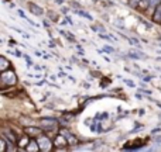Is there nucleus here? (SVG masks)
<instances>
[{"label": "nucleus", "instance_id": "1", "mask_svg": "<svg viewBox=\"0 0 161 152\" xmlns=\"http://www.w3.org/2000/svg\"><path fill=\"white\" fill-rule=\"evenodd\" d=\"M19 83V77H17V73L13 68L7 71H3L0 72V90H6V89L14 87V86Z\"/></svg>", "mask_w": 161, "mask_h": 152}, {"label": "nucleus", "instance_id": "2", "mask_svg": "<svg viewBox=\"0 0 161 152\" xmlns=\"http://www.w3.org/2000/svg\"><path fill=\"white\" fill-rule=\"evenodd\" d=\"M59 120L54 117H44L38 120V125L44 133H59Z\"/></svg>", "mask_w": 161, "mask_h": 152}, {"label": "nucleus", "instance_id": "3", "mask_svg": "<svg viewBox=\"0 0 161 152\" xmlns=\"http://www.w3.org/2000/svg\"><path fill=\"white\" fill-rule=\"evenodd\" d=\"M37 141H38L41 152H51L54 149V141L45 134H41L40 137H37Z\"/></svg>", "mask_w": 161, "mask_h": 152}, {"label": "nucleus", "instance_id": "4", "mask_svg": "<svg viewBox=\"0 0 161 152\" xmlns=\"http://www.w3.org/2000/svg\"><path fill=\"white\" fill-rule=\"evenodd\" d=\"M54 141V148H55L57 151H65V149H69V142H68V139L65 138V135H62L61 133L57 134L55 138L53 139Z\"/></svg>", "mask_w": 161, "mask_h": 152}, {"label": "nucleus", "instance_id": "5", "mask_svg": "<svg viewBox=\"0 0 161 152\" xmlns=\"http://www.w3.org/2000/svg\"><path fill=\"white\" fill-rule=\"evenodd\" d=\"M59 133L62 134V135H65V138L68 139V142H69V147H71V149L72 148H75V145H79V144H82V142L79 141V138L75 135V134H72L69 130H67V128H62V127H59Z\"/></svg>", "mask_w": 161, "mask_h": 152}, {"label": "nucleus", "instance_id": "6", "mask_svg": "<svg viewBox=\"0 0 161 152\" xmlns=\"http://www.w3.org/2000/svg\"><path fill=\"white\" fill-rule=\"evenodd\" d=\"M2 137H4L10 144L13 145H17V141H19V137L16 135L13 128H8V127H3L2 128Z\"/></svg>", "mask_w": 161, "mask_h": 152}, {"label": "nucleus", "instance_id": "7", "mask_svg": "<svg viewBox=\"0 0 161 152\" xmlns=\"http://www.w3.org/2000/svg\"><path fill=\"white\" fill-rule=\"evenodd\" d=\"M23 130H24L25 134H28V135L31 137V138H37V137H40L41 134H44V131H42V128L40 127H36V125H27V127H23Z\"/></svg>", "mask_w": 161, "mask_h": 152}, {"label": "nucleus", "instance_id": "8", "mask_svg": "<svg viewBox=\"0 0 161 152\" xmlns=\"http://www.w3.org/2000/svg\"><path fill=\"white\" fill-rule=\"evenodd\" d=\"M30 139H31V137L28 135V134H25V133L21 134V135L19 137V141H17V148H19V151H25Z\"/></svg>", "mask_w": 161, "mask_h": 152}, {"label": "nucleus", "instance_id": "9", "mask_svg": "<svg viewBox=\"0 0 161 152\" xmlns=\"http://www.w3.org/2000/svg\"><path fill=\"white\" fill-rule=\"evenodd\" d=\"M27 4H28V10H30V13L34 14V16H44V14H45L44 8L40 7L38 4H36V3L27 2Z\"/></svg>", "mask_w": 161, "mask_h": 152}, {"label": "nucleus", "instance_id": "10", "mask_svg": "<svg viewBox=\"0 0 161 152\" xmlns=\"http://www.w3.org/2000/svg\"><path fill=\"white\" fill-rule=\"evenodd\" d=\"M25 152H41L37 138H31V139H30V142H28L27 148H25Z\"/></svg>", "mask_w": 161, "mask_h": 152}, {"label": "nucleus", "instance_id": "11", "mask_svg": "<svg viewBox=\"0 0 161 152\" xmlns=\"http://www.w3.org/2000/svg\"><path fill=\"white\" fill-rule=\"evenodd\" d=\"M151 21H153L154 24H160L161 25V3L157 6L156 10H154L153 16H151Z\"/></svg>", "mask_w": 161, "mask_h": 152}, {"label": "nucleus", "instance_id": "12", "mask_svg": "<svg viewBox=\"0 0 161 152\" xmlns=\"http://www.w3.org/2000/svg\"><path fill=\"white\" fill-rule=\"evenodd\" d=\"M10 68H13L11 66V61H8L4 55H2L0 56V72L7 71V69H10Z\"/></svg>", "mask_w": 161, "mask_h": 152}, {"label": "nucleus", "instance_id": "13", "mask_svg": "<svg viewBox=\"0 0 161 152\" xmlns=\"http://www.w3.org/2000/svg\"><path fill=\"white\" fill-rule=\"evenodd\" d=\"M161 3V0H151V3H150V6H148V8H147V11H146V16H150V18H151V16H153V13H154V10L157 8V6H158Z\"/></svg>", "mask_w": 161, "mask_h": 152}, {"label": "nucleus", "instance_id": "14", "mask_svg": "<svg viewBox=\"0 0 161 152\" xmlns=\"http://www.w3.org/2000/svg\"><path fill=\"white\" fill-rule=\"evenodd\" d=\"M150 3H151V0H142V2L139 3V6H137L136 10H137V11H142V13L144 14L146 11H147L148 6H150Z\"/></svg>", "mask_w": 161, "mask_h": 152}, {"label": "nucleus", "instance_id": "15", "mask_svg": "<svg viewBox=\"0 0 161 152\" xmlns=\"http://www.w3.org/2000/svg\"><path fill=\"white\" fill-rule=\"evenodd\" d=\"M45 14H47V17L50 18L51 23H58V21H59V16H58V13H55V11L48 10Z\"/></svg>", "mask_w": 161, "mask_h": 152}, {"label": "nucleus", "instance_id": "16", "mask_svg": "<svg viewBox=\"0 0 161 152\" xmlns=\"http://www.w3.org/2000/svg\"><path fill=\"white\" fill-rule=\"evenodd\" d=\"M59 33L62 34V35L65 37L67 39H69V42H72V44H75L76 42V38H75V35L74 34H71L69 31H64V30H59Z\"/></svg>", "mask_w": 161, "mask_h": 152}, {"label": "nucleus", "instance_id": "17", "mask_svg": "<svg viewBox=\"0 0 161 152\" xmlns=\"http://www.w3.org/2000/svg\"><path fill=\"white\" fill-rule=\"evenodd\" d=\"M75 13L78 14V16L83 17V18L89 20V21H92V20H93V17H92V16H91V14H89V13H86L85 10H82V8H78V10H75Z\"/></svg>", "mask_w": 161, "mask_h": 152}, {"label": "nucleus", "instance_id": "18", "mask_svg": "<svg viewBox=\"0 0 161 152\" xmlns=\"http://www.w3.org/2000/svg\"><path fill=\"white\" fill-rule=\"evenodd\" d=\"M142 2V0H127V4L130 8H133V10H136L137 6H139V3Z\"/></svg>", "mask_w": 161, "mask_h": 152}, {"label": "nucleus", "instance_id": "19", "mask_svg": "<svg viewBox=\"0 0 161 152\" xmlns=\"http://www.w3.org/2000/svg\"><path fill=\"white\" fill-rule=\"evenodd\" d=\"M102 50H103V51H106V52H108V54H113V52H114L113 47H110V45H103V47H102Z\"/></svg>", "mask_w": 161, "mask_h": 152}, {"label": "nucleus", "instance_id": "20", "mask_svg": "<svg viewBox=\"0 0 161 152\" xmlns=\"http://www.w3.org/2000/svg\"><path fill=\"white\" fill-rule=\"evenodd\" d=\"M69 4L72 6V7L75 8V10H78V8H82V6H80L78 2H75V0H71V2H69Z\"/></svg>", "mask_w": 161, "mask_h": 152}, {"label": "nucleus", "instance_id": "21", "mask_svg": "<svg viewBox=\"0 0 161 152\" xmlns=\"http://www.w3.org/2000/svg\"><path fill=\"white\" fill-rule=\"evenodd\" d=\"M123 82H125L127 86H130V87H136L134 82H133V80H130V79H123Z\"/></svg>", "mask_w": 161, "mask_h": 152}, {"label": "nucleus", "instance_id": "22", "mask_svg": "<svg viewBox=\"0 0 161 152\" xmlns=\"http://www.w3.org/2000/svg\"><path fill=\"white\" fill-rule=\"evenodd\" d=\"M42 25H44L45 28H48V30H50V27H51V23L48 21L47 18H44V20H42Z\"/></svg>", "mask_w": 161, "mask_h": 152}, {"label": "nucleus", "instance_id": "23", "mask_svg": "<svg viewBox=\"0 0 161 152\" xmlns=\"http://www.w3.org/2000/svg\"><path fill=\"white\" fill-rule=\"evenodd\" d=\"M13 55H16L17 58H24V54H21L19 50H16V51H14V52H13Z\"/></svg>", "mask_w": 161, "mask_h": 152}, {"label": "nucleus", "instance_id": "24", "mask_svg": "<svg viewBox=\"0 0 161 152\" xmlns=\"http://www.w3.org/2000/svg\"><path fill=\"white\" fill-rule=\"evenodd\" d=\"M129 41H130V44H131V45H136V47H140V44H139V41H137V39L130 38V39H129Z\"/></svg>", "mask_w": 161, "mask_h": 152}, {"label": "nucleus", "instance_id": "25", "mask_svg": "<svg viewBox=\"0 0 161 152\" xmlns=\"http://www.w3.org/2000/svg\"><path fill=\"white\" fill-rule=\"evenodd\" d=\"M151 79H154V75H148V76H144V77H143V80H144V82H150Z\"/></svg>", "mask_w": 161, "mask_h": 152}, {"label": "nucleus", "instance_id": "26", "mask_svg": "<svg viewBox=\"0 0 161 152\" xmlns=\"http://www.w3.org/2000/svg\"><path fill=\"white\" fill-rule=\"evenodd\" d=\"M44 83H48V82H47L45 79H42V80H40V82H37V83H36V86H42Z\"/></svg>", "mask_w": 161, "mask_h": 152}, {"label": "nucleus", "instance_id": "27", "mask_svg": "<svg viewBox=\"0 0 161 152\" xmlns=\"http://www.w3.org/2000/svg\"><path fill=\"white\" fill-rule=\"evenodd\" d=\"M19 14H20V16H21V17H23V18H24V20H27V18H28V17H27V16H25V14H24V11H23V10H19Z\"/></svg>", "mask_w": 161, "mask_h": 152}, {"label": "nucleus", "instance_id": "28", "mask_svg": "<svg viewBox=\"0 0 161 152\" xmlns=\"http://www.w3.org/2000/svg\"><path fill=\"white\" fill-rule=\"evenodd\" d=\"M17 44V42H16V39H13V38H10V39H8V45H10V47H11V45H16Z\"/></svg>", "mask_w": 161, "mask_h": 152}, {"label": "nucleus", "instance_id": "29", "mask_svg": "<svg viewBox=\"0 0 161 152\" xmlns=\"http://www.w3.org/2000/svg\"><path fill=\"white\" fill-rule=\"evenodd\" d=\"M157 133H161V128L158 127V128H154L153 130V134H157Z\"/></svg>", "mask_w": 161, "mask_h": 152}, {"label": "nucleus", "instance_id": "30", "mask_svg": "<svg viewBox=\"0 0 161 152\" xmlns=\"http://www.w3.org/2000/svg\"><path fill=\"white\" fill-rule=\"evenodd\" d=\"M58 76H59V77H65V76H68V75H67V73H64V72H59Z\"/></svg>", "mask_w": 161, "mask_h": 152}, {"label": "nucleus", "instance_id": "31", "mask_svg": "<svg viewBox=\"0 0 161 152\" xmlns=\"http://www.w3.org/2000/svg\"><path fill=\"white\" fill-rule=\"evenodd\" d=\"M136 99H137V100H143V96H142V94L137 93V94H136Z\"/></svg>", "mask_w": 161, "mask_h": 152}, {"label": "nucleus", "instance_id": "32", "mask_svg": "<svg viewBox=\"0 0 161 152\" xmlns=\"http://www.w3.org/2000/svg\"><path fill=\"white\" fill-rule=\"evenodd\" d=\"M55 3H57V4L61 6V4H64V0H55Z\"/></svg>", "mask_w": 161, "mask_h": 152}, {"label": "nucleus", "instance_id": "33", "mask_svg": "<svg viewBox=\"0 0 161 152\" xmlns=\"http://www.w3.org/2000/svg\"><path fill=\"white\" fill-rule=\"evenodd\" d=\"M61 10H62V13H65V14H67V13H68V10H69V8H67V7H62Z\"/></svg>", "mask_w": 161, "mask_h": 152}, {"label": "nucleus", "instance_id": "34", "mask_svg": "<svg viewBox=\"0 0 161 152\" xmlns=\"http://www.w3.org/2000/svg\"><path fill=\"white\" fill-rule=\"evenodd\" d=\"M67 20H68V23H69V24H71V25H72V24H74V23H72V20H71V17H68V16H67Z\"/></svg>", "mask_w": 161, "mask_h": 152}, {"label": "nucleus", "instance_id": "35", "mask_svg": "<svg viewBox=\"0 0 161 152\" xmlns=\"http://www.w3.org/2000/svg\"><path fill=\"white\" fill-rule=\"evenodd\" d=\"M36 55H37V56H42V54L40 52V51H36Z\"/></svg>", "mask_w": 161, "mask_h": 152}, {"label": "nucleus", "instance_id": "36", "mask_svg": "<svg viewBox=\"0 0 161 152\" xmlns=\"http://www.w3.org/2000/svg\"><path fill=\"white\" fill-rule=\"evenodd\" d=\"M83 86H85L86 89H89V87H91V85H89V83H83Z\"/></svg>", "mask_w": 161, "mask_h": 152}, {"label": "nucleus", "instance_id": "37", "mask_svg": "<svg viewBox=\"0 0 161 152\" xmlns=\"http://www.w3.org/2000/svg\"><path fill=\"white\" fill-rule=\"evenodd\" d=\"M160 47H161V44H160Z\"/></svg>", "mask_w": 161, "mask_h": 152}]
</instances>
